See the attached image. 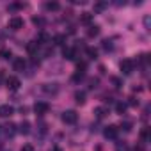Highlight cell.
Returning a JSON list of instances; mask_svg holds the SVG:
<instances>
[{"instance_id":"d4e9b609","label":"cell","mask_w":151,"mask_h":151,"mask_svg":"<svg viewBox=\"0 0 151 151\" xmlns=\"http://www.w3.org/2000/svg\"><path fill=\"white\" fill-rule=\"evenodd\" d=\"M25 7V4H13V6H9V11H18V9H23Z\"/></svg>"},{"instance_id":"603a6c76","label":"cell","mask_w":151,"mask_h":151,"mask_svg":"<svg viewBox=\"0 0 151 151\" xmlns=\"http://www.w3.org/2000/svg\"><path fill=\"white\" fill-rule=\"evenodd\" d=\"M32 23H34V25H37V27H43V25H45V20H43V18H37V16H34V18H32Z\"/></svg>"},{"instance_id":"7c38bea8","label":"cell","mask_w":151,"mask_h":151,"mask_svg":"<svg viewBox=\"0 0 151 151\" xmlns=\"http://www.w3.org/2000/svg\"><path fill=\"white\" fill-rule=\"evenodd\" d=\"M18 132H20L22 135H29V133H30V123H29V121H22V123L18 124Z\"/></svg>"},{"instance_id":"8992f818","label":"cell","mask_w":151,"mask_h":151,"mask_svg":"<svg viewBox=\"0 0 151 151\" xmlns=\"http://www.w3.org/2000/svg\"><path fill=\"white\" fill-rule=\"evenodd\" d=\"M6 86H7L9 91H18L20 86H22V82H20V78H16V77H9V78L6 80Z\"/></svg>"},{"instance_id":"9c48e42d","label":"cell","mask_w":151,"mask_h":151,"mask_svg":"<svg viewBox=\"0 0 151 151\" xmlns=\"http://www.w3.org/2000/svg\"><path fill=\"white\" fill-rule=\"evenodd\" d=\"M62 55H64L68 60H75V59H77V48L64 46V50H62Z\"/></svg>"},{"instance_id":"6da1fadb","label":"cell","mask_w":151,"mask_h":151,"mask_svg":"<svg viewBox=\"0 0 151 151\" xmlns=\"http://www.w3.org/2000/svg\"><path fill=\"white\" fill-rule=\"evenodd\" d=\"M77 119H78V114L75 112V110H64L62 112V121L66 124H75V123H77Z\"/></svg>"},{"instance_id":"8fae6325","label":"cell","mask_w":151,"mask_h":151,"mask_svg":"<svg viewBox=\"0 0 151 151\" xmlns=\"http://www.w3.org/2000/svg\"><path fill=\"white\" fill-rule=\"evenodd\" d=\"M43 91H45L46 94H57V93H59V86H57V84H45V86H43Z\"/></svg>"},{"instance_id":"4dcf8cb0","label":"cell","mask_w":151,"mask_h":151,"mask_svg":"<svg viewBox=\"0 0 151 151\" xmlns=\"http://www.w3.org/2000/svg\"><path fill=\"white\" fill-rule=\"evenodd\" d=\"M130 105H133V107H135V105H139V101H135V100L132 98V100H130Z\"/></svg>"},{"instance_id":"ba28073f","label":"cell","mask_w":151,"mask_h":151,"mask_svg":"<svg viewBox=\"0 0 151 151\" xmlns=\"http://www.w3.org/2000/svg\"><path fill=\"white\" fill-rule=\"evenodd\" d=\"M16 128H18V126H16L14 123H7L6 126H2V133H4L6 137H13V135H14V133L18 132Z\"/></svg>"},{"instance_id":"3957f363","label":"cell","mask_w":151,"mask_h":151,"mask_svg":"<svg viewBox=\"0 0 151 151\" xmlns=\"http://www.w3.org/2000/svg\"><path fill=\"white\" fill-rule=\"evenodd\" d=\"M133 66H135V62H133L132 59H124V60L121 62V71H123V75H132Z\"/></svg>"},{"instance_id":"5b68a950","label":"cell","mask_w":151,"mask_h":151,"mask_svg":"<svg viewBox=\"0 0 151 151\" xmlns=\"http://www.w3.org/2000/svg\"><path fill=\"white\" fill-rule=\"evenodd\" d=\"M9 29H11V30H20V29H23V18L13 16V18L9 20Z\"/></svg>"},{"instance_id":"44dd1931","label":"cell","mask_w":151,"mask_h":151,"mask_svg":"<svg viewBox=\"0 0 151 151\" xmlns=\"http://www.w3.org/2000/svg\"><path fill=\"white\" fill-rule=\"evenodd\" d=\"M9 57H11V50H7V48L0 50V59H9Z\"/></svg>"},{"instance_id":"484cf974","label":"cell","mask_w":151,"mask_h":151,"mask_svg":"<svg viewBox=\"0 0 151 151\" xmlns=\"http://www.w3.org/2000/svg\"><path fill=\"white\" fill-rule=\"evenodd\" d=\"M121 128H123L124 132H130V130H132V123H130V121H124V123H121Z\"/></svg>"},{"instance_id":"f1b7e54d","label":"cell","mask_w":151,"mask_h":151,"mask_svg":"<svg viewBox=\"0 0 151 151\" xmlns=\"http://www.w3.org/2000/svg\"><path fill=\"white\" fill-rule=\"evenodd\" d=\"M89 84H91L89 87H91V89H94V87L98 86V80H94V78H93V80H89Z\"/></svg>"},{"instance_id":"ac0fdd59","label":"cell","mask_w":151,"mask_h":151,"mask_svg":"<svg viewBox=\"0 0 151 151\" xmlns=\"http://www.w3.org/2000/svg\"><path fill=\"white\" fill-rule=\"evenodd\" d=\"M116 112H117V114H124V112H126V103H123V101L116 103Z\"/></svg>"},{"instance_id":"e0dca14e","label":"cell","mask_w":151,"mask_h":151,"mask_svg":"<svg viewBox=\"0 0 151 151\" xmlns=\"http://www.w3.org/2000/svg\"><path fill=\"white\" fill-rule=\"evenodd\" d=\"M107 6H109L107 2H96V4H94V13H101V11H105Z\"/></svg>"},{"instance_id":"7402d4cb","label":"cell","mask_w":151,"mask_h":151,"mask_svg":"<svg viewBox=\"0 0 151 151\" xmlns=\"http://www.w3.org/2000/svg\"><path fill=\"white\" fill-rule=\"evenodd\" d=\"M53 41H55V45H64V41H66V36L59 34V36H55V37H53Z\"/></svg>"},{"instance_id":"7a4b0ae2","label":"cell","mask_w":151,"mask_h":151,"mask_svg":"<svg viewBox=\"0 0 151 151\" xmlns=\"http://www.w3.org/2000/svg\"><path fill=\"white\" fill-rule=\"evenodd\" d=\"M117 133H119V128L116 126V124H109V126H105V130H103V135H105V139H117Z\"/></svg>"},{"instance_id":"cb8c5ba5","label":"cell","mask_w":151,"mask_h":151,"mask_svg":"<svg viewBox=\"0 0 151 151\" xmlns=\"http://www.w3.org/2000/svg\"><path fill=\"white\" fill-rule=\"evenodd\" d=\"M140 139H142L144 142H146V140H149V130H147V128H144V130L140 132Z\"/></svg>"},{"instance_id":"9a60e30c","label":"cell","mask_w":151,"mask_h":151,"mask_svg":"<svg viewBox=\"0 0 151 151\" xmlns=\"http://www.w3.org/2000/svg\"><path fill=\"white\" fill-rule=\"evenodd\" d=\"M80 22L86 23V25H89V23L93 22V14H91V13H82V14H80Z\"/></svg>"},{"instance_id":"83f0119b","label":"cell","mask_w":151,"mask_h":151,"mask_svg":"<svg viewBox=\"0 0 151 151\" xmlns=\"http://www.w3.org/2000/svg\"><path fill=\"white\" fill-rule=\"evenodd\" d=\"M149 23H151V20H149V16H146V18H144V27H146L147 30H149Z\"/></svg>"},{"instance_id":"d6a6232c","label":"cell","mask_w":151,"mask_h":151,"mask_svg":"<svg viewBox=\"0 0 151 151\" xmlns=\"http://www.w3.org/2000/svg\"><path fill=\"white\" fill-rule=\"evenodd\" d=\"M0 132H2V126H0Z\"/></svg>"},{"instance_id":"2e32d148","label":"cell","mask_w":151,"mask_h":151,"mask_svg":"<svg viewBox=\"0 0 151 151\" xmlns=\"http://www.w3.org/2000/svg\"><path fill=\"white\" fill-rule=\"evenodd\" d=\"M98 34H100V27H98V25H91L89 30H87V36H89V37H94V36H98Z\"/></svg>"},{"instance_id":"ffe728a7","label":"cell","mask_w":151,"mask_h":151,"mask_svg":"<svg viewBox=\"0 0 151 151\" xmlns=\"http://www.w3.org/2000/svg\"><path fill=\"white\" fill-rule=\"evenodd\" d=\"M45 7H46V9H48V11H57V9H59V7H60V6H59V4H57V2H48V4H46V6H45Z\"/></svg>"},{"instance_id":"4fadbf2b","label":"cell","mask_w":151,"mask_h":151,"mask_svg":"<svg viewBox=\"0 0 151 151\" xmlns=\"http://www.w3.org/2000/svg\"><path fill=\"white\" fill-rule=\"evenodd\" d=\"M107 114H109V109H105V107H98V109H94V116H96L98 119H103Z\"/></svg>"},{"instance_id":"277c9868","label":"cell","mask_w":151,"mask_h":151,"mask_svg":"<svg viewBox=\"0 0 151 151\" xmlns=\"http://www.w3.org/2000/svg\"><path fill=\"white\" fill-rule=\"evenodd\" d=\"M48 110H50V105H48L46 101H37V103L34 105V112H36L37 116H45Z\"/></svg>"},{"instance_id":"4316f807","label":"cell","mask_w":151,"mask_h":151,"mask_svg":"<svg viewBox=\"0 0 151 151\" xmlns=\"http://www.w3.org/2000/svg\"><path fill=\"white\" fill-rule=\"evenodd\" d=\"M103 48H105V50H110V48H112V41L105 39V41H103Z\"/></svg>"},{"instance_id":"f546056e","label":"cell","mask_w":151,"mask_h":151,"mask_svg":"<svg viewBox=\"0 0 151 151\" xmlns=\"http://www.w3.org/2000/svg\"><path fill=\"white\" fill-rule=\"evenodd\" d=\"M22 151H34V147H32L30 144H27V146H23V147H22Z\"/></svg>"},{"instance_id":"5bb4252c","label":"cell","mask_w":151,"mask_h":151,"mask_svg":"<svg viewBox=\"0 0 151 151\" xmlns=\"http://www.w3.org/2000/svg\"><path fill=\"white\" fill-rule=\"evenodd\" d=\"M75 101H77L78 105H84L86 103V93L84 91H77L75 93Z\"/></svg>"},{"instance_id":"d6986e66","label":"cell","mask_w":151,"mask_h":151,"mask_svg":"<svg viewBox=\"0 0 151 151\" xmlns=\"http://www.w3.org/2000/svg\"><path fill=\"white\" fill-rule=\"evenodd\" d=\"M86 53L91 57V59H96V55H98V52H96V48H93V46H87L86 48Z\"/></svg>"},{"instance_id":"1f68e13d","label":"cell","mask_w":151,"mask_h":151,"mask_svg":"<svg viewBox=\"0 0 151 151\" xmlns=\"http://www.w3.org/2000/svg\"><path fill=\"white\" fill-rule=\"evenodd\" d=\"M52 151H60V147H53V149H52Z\"/></svg>"},{"instance_id":"52a82bcc","label":"cell","mask_w":151,"mask_h":151,"mask_svg":"<svg viewBox=\"0 0 151 151\" xmlns=\"http://www.w3.org/2000/svg\"><path fill=\"white\" fill-rule=\"evenodd\" d=\"M14 114V107H11L9 103L0 105V117H11Z\"/></svg>"},{"instance_id":"30bf717a","label":"cell","mask_w":151,"mask_h":151,"mask_svg":"<svg viewBox=\"0 0 151 151\" xmlns=\"http://www.w3.org/2000/svg\"><path fill=\"white\" fill-rule=\"evenodd\" d=\"M13 68H14V71H23V69L27 68L25 59H23V57H16V59H13Z\"/></svg>"}]
</instances>
